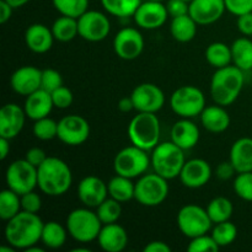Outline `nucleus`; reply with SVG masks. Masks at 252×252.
I'll use <instances>...</instances> for the list:
<instances>
[{
  "label": "nucleus",
  "instance_id": "79ce46f5",
  "mask_svg": "<svg viewBox=\"0 0 252 252\" xmlns=\"http://www.w3.org/2000/svg\"><path fill=\"white\" fill-rule=\"evenodd\" d=\"M219 245L216 243L212 235H203L196 236V238L191 239L189 246H187V251L189 252H217L219 251Z\"/></svg>",
  "mask_w": 252,
  "mask_h": 252
},
{
  "label": "nucleus",
  "instance_id": "f704fd0d",
  "mask_svg": "<svg viewBox=\"0 0 252 252\" xmlns=\"http://www.w3.org/2000/svg\"><path fill=\"white\" fill-rule=\"evenodd\" d=\"M233 203L226 197H216L209 202L208 207H207V213L213 224L229 220L233 216Z\"/></svg>",
  "mask_w": 252,
  "mask_h": 252
},
{
  "label": "nucleus",
  "instance_id": "58836bf2",
  "mask_svg": "<svg viewBox=\"0 0 252 252\" xmlns=\"http://www.w3.org/2000/svg\"><path fill=\"white\" fill-rule=\"evenodd\" d=\"M52 2L59 14L75 19L89 10V0H52Z\"/></svg>",
  "mask_w": 252,
  "mask_h": 252
},
{
  "label": "nucleus",
  "instance_id": "5701e85b",
  "mask_svg": "<svg viewBox=\"0 0 252 252\" xmlns=\"http://www.w3.org/2000/svg\"><path fill=\"white\" fill-rule=\"evenodd\" d=\"M52 29L43 24H32L25 31V43L27 48L37 54L47 53L54 42Z\"/></svg>",
  "mask_w": 252,
  "mask_h": 252
},
{
  "label": "nucleus",
  "instance_id": "bb28decb",
  "mask_svg": "<svg viewBox=\"0 0 252 252\" xmlns=\"http://www.w3.org/2000/svg\"><path fill=\"white\" fill-rule=\"evenodd\" d=\"M229 160L238 174L252 171V138L244 137L235 140L230 148Z\"/></svg>",
  "mask_w": 252,
  "mask_h": 252
},
{
  "label": "nucleus",
  "instance_id": "e433bc0d",
  "mask_svg": "<svg viewBox=\"0 0 252 252\" xmlns=\"http://www.w3.org/2000/svg\"><path fill=\"white\" fill-rule=\"evenodd\" d=\"M212 236L218 244L219 248H225L231 245L238 238V228L230 220L221 221L216 224V226L212 230Z\"/></svg>",
  "mask_w": 252,
  "mask_h": 252
},
{
  "label": "nucleus",
  "instance_id": "473e14b6",
  "mask_svg": "<svg viewBox=\"0 0 252 252\" xmlns=\"http://www.w3.org/2000/svg\"><path fill=\"white\" fill-rule=\"evenodd\" d=\"M206 59L213 68L220 69L230 65L233 62L231 47L223 42H213L206 49Z\"/></svg>",
  "mask_w": 252,
  "mask_h": 252
},
{
  "label": "nucleus",
  "instance_id": "aec40b11",
  "mask_svg": "<svg viewBox=\"0 0 252 252\" xmlns=\"http://www.w3.org/2000/svg\"><path fill=\"white\" fill-rule=\"evenodd\" d=\"M225 11L224 0H192L189 2V14L202 26L217 22Z\"/></svg>",
  "mask_w": 252,
  "mask_h": 252
},
{
  "label": "nucleus",
  "instance_id": "ea45409f",
  "mask_svg": "<svg viewBox=\"0 0 252 252\" xmlns=\"http://www.w3.org/2000/svg\"><path fill=\"white\" fill-rule=\"evenodd\" d=\"M33 135L39 140H52L58 135V122L48 117L34 121L32 128Z\"/></svg>",
  "mask_w": 252,
  "mask_h": 252
},
{
  "label": "nucleus",
  "instance_id": "a18cd8bd",
  "mask_svg": "<svg viewBox=\"0 0 252 252\" xmlns=\"http://www.w3.org/2000/svg\"><path fill=\"white\" fill-rule=\"evenodd\" d=\"M21 208L22 211L30 213H38L42 208V199L38 193L34 191L27 192L21 196Z\"/></svg>",
  "mask_w": 252,
  "mask_h": 252
},
{
  "label": "nucleus",
  "instance_id": "4d7b16f0",
  "mask_svg": "<svg viewBox=\"0 0 252 252\" xmlns=\"http://www.w3.org/2000/svg\"><path fill=\"white\" fill-rule=\"evenodd\" d=\"M5 1L11 5L14 9H17V7H21L24 5H26L30 0H5Z\"/></svg>",
  "mask_w": 252,
  "mask_h": 252
},
{
  "label": "nucleus",
  "instance_id": "6e6552de",
  "mask_svg": "<svg viewBox=\"0 0 252 252\" xmlns=\"http://www.w3.org/2000/svg\"><path fill=\"white\" fill-rule=\"evenodd\" d=\"M150 164L152 161L147 150L132 144L117 153L113 160V169L117 175L135 179L144 175Z\"/></svg>",
  "mask_w": 252,
  "mask_h": 252
},
{
  "label": "nucleus",
  "instance_id": "72a5a7b5",
  "mask_svg": "<svg viewBox=\"0 0 252 252\" xmlns=\"http://www.w3.org/2000/svg\"><path fill=\"white\" fill-rule=\"evenodd\" d=\"M143 0H101L103 9L112 16L127 19L133 16Z\"/></svg>",
  "mask_w": 252,
  "mask_h": 252
},
{
  "label": "nucleus",
  "instance_id": "3c124183",
  "mask_svg": "<svg viewBox=\"0 0 252 252\" xmlns=\"http://www.w3.org/2000/svg\"><path fill=\"white\" fill-rule=\"evenodd\" d=\"M238 30L244 36H252V12H248L238 16Z\"/></svg>",
  "mask_w": 252,
  "mask_h": 252
},
{
  "label": "nucleus",
  "instance_id": "6e6d98bb",
  "mask_svg": "<svg viewBox=\"0 0 252 252\" xmlns=\"http://www.w3.org/2000/svg\"><path fill=\"white\" fill-rule=\"evenodd\" d=\"M10 153V139L0 137V159L5 160Z\"/></svg>",
  "mask_w": 252,
  "mask_h": 252
},
{
  "label": "nucleus",
  "instance_id": "5fc2aeb1",
  "mask_svg": "<svg viewBox=\"0 0 252 252\" xmlns=\"http://www.w3.org/2000/svg\"><path fill=\"white\" fill-rule=\"evenodd\" d=\"M118 110L123 113H128L132 110H134V103H133L130 95L127 96V97H122L118 101Z\"/></svg>",
  "mask_w": 252,
  "mask_h": 252
},
{
  "label": "nucleus",
  "instance_id": "cd10ccee",
  "mask_svg": "<svg viewBox=\"0 0 252 252\" xmlns=\"http://www.w3.org/2000/svg\"><path fill=\"white\" fill-rule=\"evenodd\" d=\"M197 24L189 14L182 16L172 17L170 24V33L172 38L181 43L192 41L197 34Z\"/></svg>",
  "mask_w": 252,
  "mask_h": 252
},
{
  "label": "nucleus",
  "instance_id": "09e8293b",
  "mask_svg": "<svg viewBox=\"0 0 252 252\" xmlns=\"http://www.w3.org/2000/svg\"><path fill=\"white\" fill-rule=\"evenodd\" d=\"M47 155L46 153H44L43 149H41V148H31V149H29L26 152V155H25V159L27 160V161L30 162V164H32L33 166L38 167L39 165H42L44 162V160L47 159Z\"/></svg>",
  "mask_w": 252,
  "mask_h": 252
},
{
  "label": "nucleus",
  "instance_id": "f8f14e48",
  "mask_svg": "<svg viewBox=\"0 0 252 252\" xmlns=\"http://www.w3.org/2000/svg\"><path fill=\"white\" fill-rule=\"evenodd\" d=\"M79 36L89 42H101L110 34L111 22L103 12L88 10L78 19Z\"/></svg>",
  "mask_w": 252,
  "mask_h": 252
},
{
  "label": "nucleus",
  "instance_id": "37998d69",
  "mask_svg": "<svg viewBox=\"0 0 252 252\" xmlns=\"http://www.w3.org/2000/svg\"><path fill=\"white\" fill-rule=\"evenodd\" d=\"M62 85H63V78L58 70L53 68H47L42 70L41 89L48 91V93H53Z\"/></svg>",
  "mask_w": 252,
  "mask_h": 252
},
{
  "label": "nucleus",
  "instance_id": "c03bdc74",
  "mask_svg": "<svg viewBox=\"0 0 252 252\" xmlns=\"http://www.w3.org/2000/svg\"><path fill=\"white\" fill-rule=\"evenodd\" d=\"M51 95L54 107L61 108V110H65V108L70 107L74 101V95L71 90L64 85H62L61 88L51 93Z\"/></svg>",
  "mask_w": 252,
  "mask_h": 252
},
{
  "label": "nucleus",
  "instance_id": "c9c22d12",
  "mask_svg": "<svg viewBox=\"0 0 252 252\" xmlns=\"http://www.w3.org/2000/svg\"><path fill=\"white\" fill-rule=\"evenodd\" d=\"M21 211V196L10 189L1 191L0 193V218L4 221H7Z\"/></svg>",
  "mask_w": 252,
  "mask_h": 252
},
{
  "label": "nucleus",
  "instance_id": "412c9836",
  "mask_svg": "<svg viewBox=\"0 0 252 252\" xmlns=\"http://www.w3.org/2000/svg\"><path fill=\"white\" fill-rule=\"evenodd\" d=\"M42 70L32 65L20 66L12 73L10 78V85L16 94L29 96L41 89Z\"/></svg>",
  "mask_w": 252,
  "mask_h": 252
},
{
  "label": "nucleus",
  "instance_id": "de8ad7c7",
  "mask_svg": "<svg viewBox=\"0 0 252 252\" xmlns=\"http://www.w3.org/2000/svg\"><path fill=\"white\" fill-rule=\"evenodd\" d=\"M165 5H166L167 12L171 19L187 15L189 11V2L185 1V0H167Z\"/></svg>",
  "mask_w": 252,
  "mask_h": 252
},
{
  "label": "nucleus",
  "instance_id": "13d9d810",
  "mask_svg": "<svg viewBox=\"0 0 252 252\" xmlns=\"http://www.w3.org/2000/svg\"><path fill=\"white\" fill-rule=\"evenodd\" d=\"M25 251H26V252H44L43 249H41V248H37L36 245L31 246V248H29V249H27V250H25Z\"/></svg>",
  "mask_w": 252,
  "mask_h": 252
},
{
  "label": "nucleus",
  "instance_id": "0eeeda50",
  "mask_svg": "<svg viewBox=\"0 0 252 252\" xmlns=\"http://www.w3.org/2000/svg\"><path fill=\"white\" fill-rule=\"evenodd\" d=\"M170 106L181 118H193L201 115L206 107V96L197 86L184 85L172 93Z\"/></svg>",
  "mask_w": 252,
  "mask_h": 252
},
{
  "label": "nucleus",
  "instance_id": "6ab92c4d",
  "mask_svg": "<svg viewBox=\"0 0 252 252\" xmlns=\"http://www.w3.org/2000/svg\"><path fill=\"white\" fill-rule=\"evenodd\" d=\"M26 112L16 103H6L0 110V137L14 139L24 129Z\"/></svg>",
  "mask_w": 252,
  "mask_h": 252
},
{
  "label": "nucleus",
  "instance_id": "dca6fc26",
  "mask_svg": "<svg viewBox=\"0 0 252 252\" xmlns=\"http://www.w3.org/2000/svg\"><path fill=\"white\" fill-rule=\"evenodd\" d=\"M166 5L164 1H154V0H145L137 9L133 15L134 22L137 26L144 30H157L164 26L167 21Z\"/></svg>",
  "mask_w": 252,
  "mask_h": 252
},
{
  "label": "nucleus",
  "instance_id": "c85d7f7f",
  "mask_svg": "<svg viewBox=\"0 0 252 252\" xmlns=\"http://www.w3.org/2000/svg\"><path fill=\"white\" fill-rule=\"evenodd\" d=\"M233 63L243 71L252 70V41L248 36L236 38L231 44Z\"/></svg>",
  "mask_w": 252,
  "mask_h": 252
},
{
  "label": "nucleus",
  "instance_id": "e2e57ef3",
  "mask_svg": "<svg viewBox=\"0 0 252 252\" xmlns=\"http://www.w3.org/2000/svg\"><path fill=\"white\" fill-rule=\"evenodd\" d=\"M185 1H187V2H191L192 0H185Z\"/></svg>",
  "mask_w": 252,
  "mask_h": 252
},
{
  "label": "nucleus",
  "instance_id": "9d476101",
  "mask_svg": "<svg viewBox=\"0 0 252 252\" xmlns=\"http://www.w3.org/2000/svg\"><path fill=\"white\" fill-rule=\"evenodd\" d=\"M5 180L7 189L22 196L38 187L37 167L30 164L26 159L15 160L7 166Z\"/></svg>",
  "mask_w": 252,
  "mask_h": 252
},
{
  "label": "nucleus",
  "instance_id": "ddd939ff",
  "mask_svg": "<svg viewBox=\"0 0 252 252\" xmlns=\"http://www.w3.org/2000/svg\"><path fill=\"white\" fill-rule=\"evenodd\" d=\"M90 137V125L79 115H68L58 122V138L70 147L84 144Z\"/></svg>",
  "mask_w": 252,
  "mask_h": 252
},
{
  "label": "nucleus",
  "instance_id": "f3484780",
  "mask_svg": "<svg viewBox=\"0 0 252 252\" xmlns=\"http://www.w3.org/2000/svg\"><path fill=\"white\" fill-rule=\"evenodd\" d=\"M212 174L213 171L208 161L204 159H191L185 162L179 179L187 189H201L208 184Z\"/></svg>",
  "mask_w": 252,
  "mask_h": 252
},
{
  "label": "nucleus",
  "instance_id": "c756f323",
  "mask_svg": "<svg viewBox=\"0 0 252 252\" xmlns=\"http://www.w3.org/2000/svg\"><path fill=\"white\" fill-rule=\"evenodd\" d=\"M107 186L108 196L115 198L116 201L121 202V203H125V202L134 198L135 184H133L132 179H129V177L116 174V176L110 180Z\"/></svg>",
  "mask_w": 252,
  "mask_h": 252
},
{
  "label": "nucleus",
  "instance_id": "7ed1b4c3",
  "mask_svg": "<svg viewBox=\"0 0 252 252\" xmlns=\"http://www.w3.org/2000/svg\"><path fill=\"white\" fill-rule=\"evenodd\" d=\"M245 84L244 71L236 65L217 69L211 80L212 98L218 105L230 106L241 94Z\"/></svg>",
  "mask_w": 252,
  "mask_h": 252
},
{
  "label": "nucleus",
  "instance_id": "a19ab883",
  "mask_svg": "<svg viewBox=\"0 0 252 252\" xmlns=\"http://www.w3.org/2000/svg\"><path fill=\"white\" fill-rule=\"evenodd\" d=\"M234 191L246 202H252V171L241 172L234 180Z\"/></svg>",
  "mask_w": 252,
  "mask_h": 252
},
{
  "label": "nucleus",
  "instance_id": "052dcab7",
  "mask_svg": "<svg viewBox=\"0 0 252 252\" xmlns=\"http://www.w3.org/2000/svg\"><path fill=\"white\" fill-rule=\"evenodd\" d=\"M73 252H90V249L78 248V249H73Z\"/></svg>",
  "mask_w": 252,
  "mask_h": 252
},
{
  "label": "nucleus",
  "instance_id": "a878e982",
  "mask_svg": "<svg viewBox=\"0 0 252 252\" xmlns=\"http://www.w3.org/2000/svg\"><path fill=\"white\" fill-rule=\"evenodd\" d=\"M199 117L204 129L216 134L225 132L230 126V116L226 112L224 106L218 103L213 106H206Z\"/></svg>",
  "mask_w": 252,
  "mask_h": 252
},
{
  "label": "nucleus",
  "instance_id": "603ef678",
  "mask_svg": "<svg viewBox=\"0 0 252 252\" xmlns=\"http://www.w3.org/2000/svg\"><path fill=\"white\" fill-rule=\"evenodd\" d=\"M144 252H171V248L164 241H152L145 246Z\"/></svg>",
  "mask_w": 252,
  "mask_h": 252
},
{
  "label": "nucleus",
  "instance_id": "4be33fe9",
  "mask_svg": "<svg viewBox=\"0 0 252 252\" xmlns=\"http://www.w3.org/2000/svg\"><path fill=\"white\" fill-rule=\"evenodd\" d=\"M97 243L103 251L121 252L127 248L128 234L120 224H103L97 236Z\"/></svg>",
  "mask_w": 252,
  "mask_h": 252
},
{
  "label": "nucleus",
  "instance_id": "a211bd4d",
  "mask_svg": "<svg viewBox=\"0 0 252 252\" xmlns=\"http://www.w3.org/2000/svg\"><path fill=\"white\" fill-rule=\"evenodd\" d=\"M78 197L88 208H97L108 197V186L97 176H86L79 182Z\"/></svg>",
  "mask_w": 252,
  "mask_h": 252
},
{
  "label": "nucleus",
  "instance_id": "2f4dec72",
  "mask_svg": "<svg viewBox=\"0 0 252 252\" xmlns=\"http://www.w3.org/2000/svg\"><path fill=\"white\" fill-rule=\"evenodd\" d=\"M51 29L56 41L59 42H70L79 36L78 19L75 17L62 15L53 22Z\"/></svg>",
  "mask_w": 252,
  "mask_h": 252
},
{
  "label": "nucleus",
  "instance_id": "864d4df0",
  "mask_svg": "<svg viewBox=\"0 0 252 252\" xmlns=\"http://www.w3.org/2000/svg\"><path fill=\"white\" fill-rule=\"evenodd\" d=\"M12 10H14V7L11 5L7 4L5 0H0V22L1 24H5L11 19Z\"/></svg>",
  "mask_w": 252,
  "mask_h": 252
},
{
  "label": "nucleus",
  "instance_id": "8fccbe9b",
  "mask_svg": "<svg viewBox=\"0 0 252 252\" xmlns=\"http://www.w3.org/2000/svg\"><path fill=\"white\" fill-rule=\"evenodd\" d=\"M235 174L236 170L235 167H234V165L231 164L230 160H229V161H221L216 169L217 177H218L219 180H221V181L230 180Z\"/></svg>",
  "mask_w": 252,
  "mask_h": 252
},
{
  "label": "nucleus",
  "instance_id": "bf43d9fd",
  "mask_svg": "<svg viewBox=\"0 0 252 252\" xmlns=\"http://www.w3.org/2000/svg\"><path fill=\"white\" fill-rule=\"evenodd\" d=\"M14 250L15 249L10 245H9V248H5V246L0 248V252H14Z\"/></svg>",
  "mask_w": 252,
  "mask_h": 252
},
{
  "label": "nucleus",
  "instance_id": "4c0bfd02",
  "mask_svg": "<svg viewBox=\"0 0 252 252\" xmlns=\"http://www.w3.org/2000/svg\"><path fill=\"white\" fill-rule=\"evenodd\" d=\"M96 213L102 224L117 223V220L122 216V206H121V202L116 201L112 197H107L96 208Z\"/></svg>",
  "mask_w": 252,
  "mask_h": 252
},
{
  "label": "nucleus",
  "instance_id": "20e7f679",
  "mask_svg": "<svg viewBox=\"0 0 252 252\" xmlns=\"http://www.w3.org/2000/svg\"><path fill=\"white\" fill-rule=\"evenodd\" d=\"M128 138L135 147L153 150L160 140V121L155 113L138 112L128 125Z\"/></svg>",
  "mask_w": 252,
  "mask_h": 252
},
{
  "label": "nucleus",
  "instance_id": "39448f33",
  "mask_svg": "<svg viewBox=\"0 0 252 252\" xmlns=\"http://www.w3.org/2000/svg\"><path fill=\"white\" fill-rule=\"evenodd\" d=\"M184 152L185 150L177 147L174 142L159 143L153 149L152 158H150L154 172L166 180L179 177L186 162Z\"/></svg>",
  "mask_w": 252,
  "mask_h": 252
},
{
  "label": "nucleus",
  "instance_id": "9b49d317",
  "mask_svg": "<svg viewBox=\"0 0 252 252\" xmlns=\"http://www.w3.org/2000/svg\"><path fill=\"white\" fill-rule=\"evenodd\" d=\"M212 224L207 209L197 204L184 206L177 213V226L180 231L189 239L207 234L211 230Z\"/></svg>",
  "mask_w": 252,
  "mask_h": 252
},
{
  "label": "nucleus",
  "instance_id": "f03ea898",
  "mask_svg": "<svg viewBox=\"0 0 252 252\" xmlns=\"http://www.w3.org/2000/svg\"><path fill=\"white\" fill-rule=\"evenodd\" d=\"M38 189L44 194L58 197L66 193L73 184V174L65 161L56 157H48L37 167Z\"/></svg>",
  "mask_w": 252,
  "mask_h": 252
},
{
  "label": "nucleus",
  "instance_id": "49530a36",
  "mask_svg": "<svg viewBox=\"0 0 252 252\" xmlns=\"http://www.w3.org/2000/svg\"><path fill=\"white\" fill-rule=\"evenodd\" d=\"M226 11L235 16L252 12V0H224Z\"/></svg>",
  "mask_w": 252,
  "mask_h": 252
},
{
  "label": "nucleus",
  "instance_id": "2eb2a0df",
  "mask_svg": "<svg viewBox=\"0 0 252 252\" xmlns=\"http://www.w3.org/2000/svg\"><path fill=\"white\" fill-rule=\"evenodd\" d=\"M130 97L134 103V110L138 112L157 113L165 105L164 91L152 83H143L135 86Z\"/></svg>",
  "mask_w": 252,
  "mask_h": 252
},
{
  "label": "nucleus",
  "instance_id": "f257e3e1",
  "mask_svg": "<svg viewBox=\"0 0 252 252\" xmlns=\"http://www.w3.org/2000/svg\"><path fill=\"white\" fill-rule=\"evenodd\" d=\"M43 225L38 214L21 211L6 221L5 240L14 249L27 250L41 241Z\"/></svg>",
  "mask_w": 252,
  "mask_h": 252
},
{
  "label": "nucleus",
  "instance_id": "4468645a",
  "mask_svg": "<svg viewBox=\"0 0 252 252\" xmlns=\"http://www.w3.org/2000/svg\"><path fill=\"white\" fill-rule=\"evenodd\" d=\"M113 49L118 58L123 61H134L144 51V38L139 30L125 27L116 33Z\"/></svg>",
  "mask_w": 252,
  "mask_h": 252
},
{
  "label": "nucleus",
  "instance_id": "1a4fd4ad",
  "mask_svg": "<svg viewBox=\"0 0 252 252\" xmlns=\"http://www.w3.org/2000/svg\"><path fill=\"white\" fill-rule=\"evenodd\" d=\"M169 180L154 174L142 175L135 182L134 198L144 207H157L164 203L169 196Z\"/></svg>",
  "mask_w": 252,
  "mask_h": 252
},
{
  "label": "nucleus",
  "instance_id": "b1692460",
  "mask_svg": "<svg viewBox=\"0 0 252 252\" xmlns=\"http://www.w3.org/2000/svg\"><path fill=\"white\" fill-rule=\"evenodd\" d=\"M54 105L51 93L43 90V89H38L31 95L26 96V101L24 105L26 116L32 121L48 117Z\"/></svg>",
  "mask_w": 252,
  "mask_h": 252
},
{
  "label": "nucleus",
  "instance_id": "393cba45",
  "mask_svg": "<svg viewBox=\"0 0 252 252\" xmlns=\"http://www.w3.org/2000/svg\"><path fill=\"white\" fill-rule=\"evenodd\" d=\"M199 128L189 118L177 121L171 128V142L184 150H189L198 144Z\"/></svg>",
  "mask_w": 252,
  "mask_h": 252
},
{
  "label": "nucleus",
  "instance_id": "7c9ffc66",
  "mask_svg": "<svg viewBox=\"0 0 252 252\" xmlns=\"http://www.w3.org/2000/svg\"><path fill=\"white\" fill-rule=\"evenodd\" d=\"M68 234V229L61 225L58 221L52 220L48 223H44L41 241L46 248L56 250V249H61L65 244Z\"/></svg>",
  "mask_w": 252,
  "mask_h": 252
},
{
  "label": "nucleus",
  "instance_id": "680f3d73",
  "mask_svg": "<svg viewBox=\"0 0 252 252\" xmlns=\"http://www.w3.org/2000/svg\"><path fill=\"white\" fill-rule=\"evenodd\" d=\"M154 1H165V0H154Z\"/></svg>",
  "mask_w": 252,
  "mask_h": 252
},
{
  "label": "nucleus",
  "instance_id": "423d86ee",
  "mask_svg": "<svg viewBox=\"0 0 252 252\" xmlns=\"http://www.w3.org/2000/svg\"><path fill=\"white\" fill-rule=\"evenodd\" d=\"M102 225L97 213L88 207L74 209L66 218V229L69 235L78 243L86 244L97 240Z\"/></svg>",
  "mask_w": 252,
  "mask_h": 252
}]
</instances>
